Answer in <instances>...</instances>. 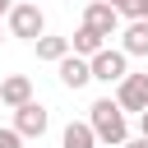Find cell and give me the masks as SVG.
I'll return each instance as SVG.
<instances>
[{
  "instance_id": "cell-17",
  "label": "cell",
  "mask_w": 148,
  "mask_h": 148,
  "mask_svg": "<svg viewBox=\"0 0 148 148\" xmlns=\"http://www.w3.org/2000/svg\"><path fill=\"white\" fill-rule=\"evenodd\" d=\"M106 5H111V9H116V14H120V9H125V5H130V0H106Z\"/></svg>"
},
{
  "instance_id": "cell-14",
  "label": "cell",
  "mask_w": 148,
  "mask_h": 148,
  "mask_svg": "<svg viewBox=\"0 0 148 148\" xmlns=\"http://www.w3.org/2000/svg\"><path fill=\"white\" fill-rule=\"evenodd\" d=\"M0 148H23V134L18 130H0Z\"/></svg>"
},
{
  "instance_id": "cell-9",
  "label": "cell",
  "mask_w": 148,
  "mask_h": 148,
  "mask_svg": "<svg viewBox=\"0 0 148 148\" xmlns=\"http://www.w3.org/2000/svg\"><path fill=\"white\" fill-rule=\"evenodd\" d=\"M120 51L125 56H148V18H130V28L120 32Z\"/></svg>"
},
{
  "instance_id": "cell-2",
  "label": "cell",
  "mask_w": 148,
  "mask_h": 148,
  "mask_svg": "<svg viewBox=\"0 0 148 148\" xmlns=\"http://www.w3.org/2000/svg\"><path fill=\"white\" fill-rule=\"evenodd\" d=\"M125 65H130V56H125L120 46H102V51L88 56V74H92L97 83H120V79L130 74Z\"/></svg>"
},
{
  "instance_id": "cell-4",
  "label": "cell",
  "mask_w": 148,
  "mask_h": 148,
  "mask_svg": "<svg viewBox=\"0 0 148 148\" xmlns=\"http://www.w3.org/2000/svg\"><path fill=\"white\" fill-rule=\"evenodd\" d=\"M46 125H51V116H46V106L42 102H23V106H14V130L23 134V139H42L46 134Z\"/></svg>"
},
{
  "instance_id": "cell-15",
  "label": "cell",
  "mask_w": 148,
  "mask_h": 148,
  "mask_svg": "<svg viewBox=\"0 0 148 148\" xmlns=\"http://www.w3.org/2000/svg\"><path fill=\"white\" fill-rule=\"evenodd\" d=\"M120 148H148V139H143V134H139V139H125V143H120Z\"/></svg>"
},
{
  "instance_id": "cell-7",
  "label": "cell",
  "mask_w": 148,
  "mask_h": 148,
  "mask_svg": "<svg viewBox=\"0 0 148 148\" xmlns=\"http://www.w3.org/2000/svg\"><path fill=\"white\" fill-rule=\"evenodd\" d=\"M56 65H60V83H65V88H74V92H79L83 83H92V74H88V60H83V56L65 51V56H60Z\"/></svg>"
},
{
  "instance_id": "cell-5",
  "label": "cell",
  "mask_w": 148,
  "mask_h": 148,
  "mask_svg": "<svg viewBox=\"0 0 148 148\" xmlns=\"http://www.w3.org/2000/svg\"><path fill=\"white\" fill-rule=\"evenodd\" d=\"M116 106L139 116V111L148 106V74H125V79L116 83Z\"/></svg>"
},
{
  "instance_id": "cell-13",
  "label": "cell",
  "mask_w": 148,
  "mask_h": 148,
  "mask_svg": "<svg viewBox=\"0 0 148 148\" xmlns=\"http://www.w3.org/2000/svg\"><path fill=\"white\" fill-rule=\"evenodd\" d=\"M120 14H130V18H148V0H130Z\"/></svg>"
},
{
  "instance_id": "cell-12",
  "label": "cell",
  "mask_w": 148,
  "mask_h": 148,
  "mask_svg": "<svg viewBox=\"0 0 148 148\" xmlns=\"http://www.w3.org/2000/svg\"><path fill=\"white\" fill-rule=\"evenodd\" d=\"M32 46H37V60H51V65H56V60L69 51V37H46V32H42Z\"/></svg>"
},
{
  "instance_id": "cell-6",
  "label": "cell",
  "mask_w": 148,
  "mask_h": 148,
  "mask_svg": "<svg viewBox=\"0 0 148 148\" xmlns=\"http://www.w3.org/2000/svg\"><path fill=\"white\" fill-rule=\"evenodd\" d=\"M83 23H88L97 37H116V28H120V14H116L106 0H88V9H83Z\"/></svg>"
},
{
  "instance_id": "cell-10",
  "label": "cell",
  "mask_w": 148,
  "mask_h": 148,
  "mask_svg": "<svg viewBox=\"0 0 148 148\" xmlns=\"http://www.w3.org/2000/svg\"><path fill=\"white\" fill-rule=\"evenodd\" d=\"M60 148H97V139H92L88 120H69V125H65V134H60Z\"/></svg>"
},
{
  "instance_id": "cell-1",
  "label": "cell",
  "mask_w": 148,
  "mask_h": 148,
  "mask_svg": "<svg viewBox=\"0 0 148 148\" xmlns=\"http://www.w3.org/2000/svg\"><path fill=\"white\" fill-rule=\"evenodd\" d=\"M88 130L97 143H111V148H120L130 139V125H125V111L116 106V97H97L88 106Z\"/></svg>"
},
{
  "instance_id": "cell-8",
  "label": "cell",
  "mask_w": 148,
  "mask_h": 148,
  "mask_svg": "<svg viewBox=\"0 0 148 148\" xmlns=\"http://www.w3.org/2000/svg\"><path fill=\"white\" fill-rule=\"evenodd\" d=\"M32 97V79L28 74H9V79H0V102L5 106H23Z\"/></svg>"
},
{
  "instance_id": "cell-11",
  "label": "cell",
  "mask_w": 148,
  "mask_h": 148,
  "mask_svg": "<svg viewBox=\"0 0 148 148\" xmlns=\"http://www.w3.org/2000/svg\"><path fill=\"white\" fill-rule=\"evenodd\" d=\"M102 46H106V37H97V32L88 28V23H83V28H79L74 37H69V51H74V56H83V60H88L92 51H102Z\"/></svg>"
},
{
  "instance_id": "cell-18",
  "label": "cell",
  "mask_w": 148,
  "mask_h": 148,
  "mask_svg": "<svg viewBox=\"0 0 148 148\" xmlns=\"http://www.w3.org/2000/svg\"><path fill=\"white\" fill-rule=\"evenodd\" d=\"M9 5H14V0H0V14H9Z\"/></svg>"
},
{
  "instance_id": "cell-16",
  "label": "cell",
  "mask_w": 148,
  "mask_h": 148,
  "mask_svg": "<svg viewBox=\"0 0 148 148\" xmlns=\"http://www.w3.org/2000/svg\"><path fill=\"white\" fill-rule=\"evenodd\" d=\"M139 134H143V139H148V106H143V111H139Z\"/></svg>"
},
{
  "instance_id": "cell-3",
  "label": "cell",
  "mask_w": 148,
  "mask_h": 148,
  "mask_svg": "<svg viewBox=\"0 0 148 148\" xmlns=\"http://www.w3.org/2000/svg\"><path fill=\"white\" fill-rule=\"evenodd\" d=\"M9 32L23 37V42H37L46 32V14L37 5H9Z\"/></svg>"
}]
</instances>
